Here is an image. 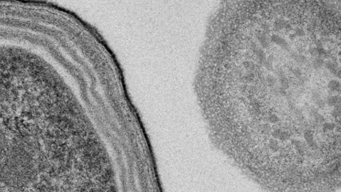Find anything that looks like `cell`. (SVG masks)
Listing matches in <instances>:
<instances>
[{
	"label": "cell",
	"instance_id": "obj_1",
	"mask_svg": "<svg viewBox=\"0 0 341 192\" xmlns=\"http://www.w3.org/2000/svg\"><path fill=\"white\" fill-rule=\"evenodd\" d=\"M325 103L330 107H337L340 106V97L338 95H330L326 98Z\"/></svg>",
	"mask_w": 341,
	"mask_h": 192
},
{
	"label": "cell",
	"instance_id": "obj_2",
	"mask_svg": "<svg viewBox=\"0 0 341 192\" xmlns=\"http://www.w3.org/2000/svg\"><path fill=\"white\" fill-rule=\"evenodd\" d=\"M271 40L272 41H273L274 43H275L276 44L279 45V46H281L282 48H284V49H286V48L288 47V43L286 42V41L281 36H279V35H273V36L271 37Z\"/></svg>",
	"mask_w": 341,
	"mask_h": 192
},
{
	"label": "cell",
	"instance_id": "obj_3",
	"mask_svg": "<svg viewBox=\"0 0 341 192\" xmlns=\"http://www.w3.org/2000/svg\"><path fill=\"white\" fill-rule=\"evenodd\" d=\"M340 87V81L336 80H330L328 83V88L332 92H339Z\"/></svg>",
	"mask_w": 341,
	"mask_h": 192
},
{
	"label": "cell",
	"instance_id": "obj_4",
	"mask_svg": "<svg viewBox=\"0 0 341 192\" xmlns=\"http://www.w3.org/2000/svg\"><path fill=\"white\" fill-rule=\"evenodd\" d=\"M278 76L279 78L280 84H281V88L283 89H286L288 88L289 87V82H288V79L286 78L285 75L284 74L283 72H279L278 73Z\"/></svg>",
	"mask_w": 341,
	"mask_h": 192
},
{
	"label": "cell",
	"instance_id": "obj_5",
	"mask_svg": "<svg viewBox=\"0 0 341 192\" xmlns=\"http://www.w3.org/2000/svg\"><path fill=\"white\" fill-rule=\"evenodd\" d=\"M291 57L292 59L299 64H305L307 62V58L305 55L295 53V52L291 54Z\"/></svg>",
	"mask_w": 341,
	"mask_h": 192
},
{
	"label": "cell",
	"instance_id": "obj_6",
	"mask_svg": "<svg viewBox=\"0 0 341 192\" xmlns=\"http://www.w3.org/2000/svg\"><path fill=\"white\" fill-rule=\"evenodd\" d=\"M313 101L315 102V103L316 104V105H317L318 107H320V108H323L325 107V101H324V100L319 97V95H317V94H315L313 96Z\"/></svg>",
	"mask_w": 341,
	"mask_h": 192
},
{
	"label": "cell",
	"instance_id": "obj_7",
	"mask_svg": "<svg viewBox=\"0 0 341 192\" xmlns=\"http://www.w3.org/2000/svg\"><path fill=\"white\" fill-rule=\"evenodd\" d=\"M273 61H274V56L272 55H270L268 57L265 62H264L265 66L268 70L271 71L273 69Z\"/></svg>",
	"mask_w": 341,
	"mask_h": 192
},
{
	"label": "cell",
	"instance_id": "obj_8",
	"mask_svg": "<svg viewBox=\"0 0 341 192\" xmlns=\"http://www.w3.org/2000/svg\"><path fill=\"white\" fill-rule=\"evenodd\" d=\"M324 66H325L326 68L330 71V72H331L332 74H336V72H337V68H336V66L335 65V64H334L333 62H332L330 61H327L326 62H325V63H324Z\"/></svg>",
	"mask_w": 341,
	"mask_h": 192
},
{
	"label": "cell",
	"instance_id": "obj_9",
	"mask_svg": "<svg viewBox=\"0 0 341 192\" xmlns=\"http://www.w3.org/2000/svg\"><path fill=\"white\" fill-rule=\"evenodd\" d=\"M324 63H325V61H324L323 59L320 57H317L315 58L313 61V66L315 69H320L324 66Z\"/></svg>",
	"mask_w": 341,
	"mask_h": 192
},
{
	"label": "cell",
	"instance_id": "obj_10",
	"mask_svg": "<svg viewBox=\"0 0 341 192\" xmlns=\"http://www.w3.org/2000/svg\"><path fill=\"white\" fill-rule=\"evenodd\" d=\"M256 53H257V57H258V58H259V59L260 60L261 62L264 63V62H265V60H266V59H267L266 55H265V52L263 51L262 49L257 48V49H256Z\"/></svg>",
	"mask_w": 341,
	"mask_h": 192
},
{
	"label": "cell",
	"instance_id": "obj_11",
	"mask_svg": "<svg viewBox=\"0 0 341 192\" xmlns=\"http://www.w3.org/2000/svg\"><path fill=\"white\" fill-rule=\"evenodd\" d=\"M276 28H288V23L285 20H281L275 23Z\"/></svg>",
	"mask_w": 341,
	"mask_h": 192
},
{
	"label": "cell",
	"instance_id": "obj_12",
	"mask_svg": "<svg viewBox=\"0 0 341 192\" xmlns=\"http://www.w3.org/2000/svg\"><path fill=\"white\" fill-rule=\"evenodd\" d=\"M309 53L315 58L319 57V48L318 47H311L309 49Z\"/></svg>",
	"mask_w": 341,
	"mask_h": 192
},
{
	"label": "cell",
	"instance_id": "obj_13",
	"mask_svg": "<svg viewBox=\"0 0 341 192\" xmlns=\"http://www.w3.org/2000/svg\"><path fill=\"white\" fill-rule=\"evenodd\" d=\"M268 120H269V122L270 123H271V124H277V122H279V117L277 116V115L272 114L269 116V118H268Z\"/></svg>",
	"mask_w": 341,
	"mask_h": 192
},
{
	"label": "cell",
	"instance_id": "obj_14",
	"mask_svg": "<svg viewBox=\"0 0 341 192\" xmlns=\"http://www.w3.org/2000/svg\"><path fill=\"white\" fill-rule=\"evenodd\" d=\"M259 39H260V42L263 47L267 48L269 47V40H268L267 37H266L265 36H261L260 38H259Z\"/></svg>",
	"mask_w": 341,
	"mask_h": 192
},
{
	"label": "cell",
	"instance_id": "obj_15",
	"mask_svg": "<svg viewBox=\"0 0 341 192\" xmlns=\"http://www.w3.org/2000/svg\"><path fill=\"white\" fill-rule=\"evenodd\" d=\"M266 80L267 81V83H269V84H271V85L275 84L276 81H277V80H276L275 77L273 76V75H268V76H267Z\"/></svg>",
	"mask_w": 341,
	"mask_h": 192
},
{
	"label": "cell",
	"instance_id": "obj_16",
	"mask_svg": "<svg viewBox=\"0 0 341 192\" xmlns=\"http://www.w3.org/2000/svg\"><path fill=\"white\" fill-rule=\"evenodd\" d=\"M340 114V106H337V107H334V108L333 110H332V111L331 112V114L332 116L334 117V118H337L338 116H339V115Z\"/></svg>",
	"mask_w": 341,
	"mask_h": 192
},
{
	"label": "cell",
	"instance_id": "obj_17",
	"mask_svg": "<svg viewBox=\"0 0 341 192\" xmlns=\"http://www.w3.org/2000/svg\"><path fill=\"white\" fill-rule=\"evenodd\" d=\"M294 35H295V36L297 37H303L305 35V33L304 32V30H303L302 29H300V28H298L296 29L295 30V32H294Z\"/></svg>",
	"mask_w": 341,
	"mask_h": 192
},
{
	"label": "cell",
	"instance_id": "obj_18",
	"mask_svg": "<svg viewBox=\"0 0 341 192\" xmlns=\"http://www.w3.org/2000/svg\"><path fill=\"white\" fill-rule=\"evenodd\" d=\"M293 74H294V76L296 77H297L298 78H300V76H301V72L300 71L298 70V69H295V70H294L293 71Z\"/></svg>",
	"mask_w": 341,
	"mask_h": 192
}]
</instances>
